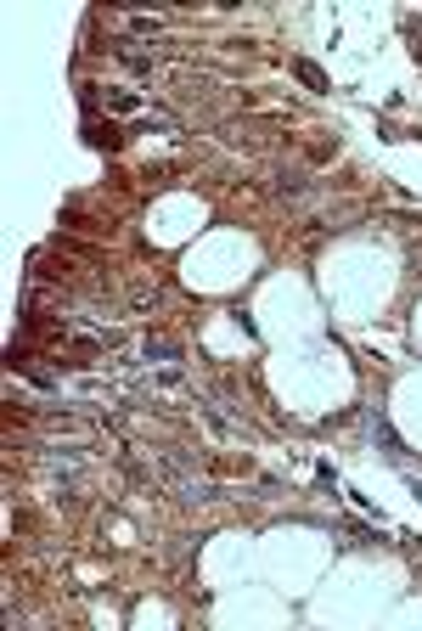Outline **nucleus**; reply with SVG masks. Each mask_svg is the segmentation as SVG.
<instances>
[{
	"mask_svg": "<svg viewBox=\"0 0 422 631\" xmlns=\"http://www.w3.org/2000/svg\"><path fill=\"white\" fill-rule=\"evenodd\" d=\"M293 68H299V79H304L310 91H327V79H321V68H315V62H293Z\"/></svg>",
	"mask_w": 422,
	"mask_h": 631,
	"instance_id": "f257e3e1",
	"label": "nucleus"
}]
</instances>
